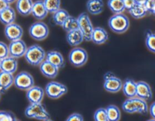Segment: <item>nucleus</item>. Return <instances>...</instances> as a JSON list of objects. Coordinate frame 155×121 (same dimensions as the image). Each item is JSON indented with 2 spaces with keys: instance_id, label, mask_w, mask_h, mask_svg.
<instances>
[{
  "instance_id": "1",
  "label": "nucleus",
  "mask_w": 155,
  "mask_h": 121,
  "mask_svg": "<svg viewBox=\"0 0 155 121\" xmlns=\"http://www.w3.org/2000/svg\"><path fill=\"white\" fill-rule=\"evenodd\" d=\"M122 109L124 112L128 114L137 113L140 114H146L149 112V107L147 101L139 97L126 99L122 104Z\"/></svg>"
},
{
  "instance_id": "2",
  "label": "nucleus",
  "mask_w": 155,
  "mask_h": 121,
  "mask_svg": "<svg viewBox=\"0 0 155 121\" xmlns=\"http://www.w3.org/2000/svg\"><path fill=\"white\" fill-rule=\"evenodd\" d=\"M46 52L39 45H33L27 48L24 55L27 63L33 66H39L45 60Z\"/></svg>"
},
{
  "instance_id": "3",
  "label": "nucleus",
  "mask_w": 155,
  "mask_h": 121,
  "mask_svg": "<svg viewBox=\"0 0 155 121\" xmlns=\"http://www.w3.org/2000/svg\"><path fill=\"white\" fill-rule=\"evenodd\" d=\"M130 20L124 14H114L108 20V26L117 34H123L130 28Z\"/></svg>"
},
{
  "instance_id": "4",
  "label": "nucleus",
  "mask_w": 155,
  "mask_h": 121,
  "mask_svg": "<svg viewBox=\"0 0 155 121\" xmlns=\"http://www.w3.org/2000/svg\"><path fill=\"white\" fill-rule=\"evenodd\" d=\"M24 114L27 118L43 121L50 119V114L42 103L30 104L26 108Z\"/></svg>"
},
{
  "instance_id": "5",
  "label": "nucleus",
  "mask_w": 155,
  "mask_h": 121,
  "mask_svg": "<svg viewBox=\"0 0 155 121\" xmlns=\"http://www.w3.org/2000/svg\"><path fill=\"white\" fill-rule=\"evenodd\" d=\"M89 56L87 51L82 48L76 47L71 50L68 55L70 63L74 67L80 68L85 66L87 63Z\"/></svg>"
},
{
  "instance_id": "6",
  "label": "nucleus",
  "mask_w": 155,
  "mask_h": 121,
  "mask_svg": "<svg viewBox=\"0 0 155 121\" xmlns=\"http://www.w3.org/2000/svg\"><path fill=\"white\" fill-rule=\"evenodd\" d=\"M79 23V29L83 33L84 41H92V35L95 27L92 25L90 17L87 13H81L77 17Z\"/></svg>"
},
{
  "instance_id": "7",
  "label": "nucleus",
  "mask_w": 155,
  "mask_h": 121,
  "mask_svg": "<svg viewBox=\"0 0 155 121\" xmlns=\"http://www.w3.org/2000/svg\"><path fill=\"white\" fill-rule=\"evenodd\" d=\"M49 29L46 23L42 21H37L32 24L29 28V35L34 40L41 42L48 37Z\"/></svg>"
},
{
  "instance_id": "8",
  "label": "nucleus",
  "mask_w": 155,
  "mask_h": 121,
  "mask_svg": "<svg viewBox=\"0 0 155 121\" xmlns=\"http://www.w3.org/2000/svg\"><path fill=\"white\" fill-rule=\"evenodd\" d=\"M45 95L51 99H58L68 93V87L58 81H50L45 88Z\"/></svg>"
},
{
  "instance_id": "9",
  "label": "nucleus",
  "mask_w": 155,
  "mask_h": 121,
  "mask_svg": "<svg viewBox=\"0 0 155 121\" xmlns=\"http://www.w3.org/2000/svg\"><path fill=\"white\" fill-rule=\"evenodd\" d=\"M121 79L112 72H108L104 75V89L110 93H117L122 90Z\"/></svg>"
},
{
  "instance_id": "10",
  "label": "nucleus",
  "mask_w": 155,
  "mask_h": 121,
  "mask_svg": "<svg viewBox=\"0 0 155 121\" xmlns=\"http://www.w3.org/2000/svg\"><path fill=\"white\" fill-rule=\"evenodd\" d=\"M14 85L19 90L27 91L35 86L34 78L29 72L25 71L21 72L15 77Z\"/></svg>"
},
{
  "instance_id": "11",
  "label": "nucleus",
  "mask_w": 155,
  "mask_h": 121,
  "mask_svg": "<svg viewBox=\"0 0 155 121\" xmlns=\"http://www.w3.org/2000/svg\"><path fill=\"white\" fill-rule=\"evenodd\" d=\"M27 48H28L27 47V45L22 39L12 42L8 45L9 56L16 59L21 58L24 57Z\"/></svg>"
},
{
  "instance_id": "12",
  "label": "nucleus",
  "mask_w": 155,
  "mask_h": 121,
  "mask_svg": "<svg viewBox=\"0 0 155 121\" xmlns=\"http://www.w3.org/2000/svg\"><path fill=\"white\" fill-rule=\"evenodd\" d=\"M23 34H24V30L22 27L15 23L5 26V36L11 42L21 39Z\"/></svg>"
},
{
  "instance_id": "13",
  "label": "nucleus",
  "mask_w": 155,
  "mask_h": 121,
  "mask_svg": "<svg viewBox=\"0 0 155 121\" xmlns=\"http://www.w3.org/2000/svg\"><path fill=\"white\" fill-rule=\"evenodd\" d=\"M45 94V90L42 87L39 86H33L27 91L26 97L30 104H39L42 103Z\"/></svg>"
},
{
  "instance_id": "14",
  "label": "nucleus",
  "mask_w": 155,
  "mask_h": 121,
  "mask_svg": "<svg viewBox=\"0 0 155 121\" xmlns=\"http://www.w3.org/2000/svg\"><path fill=\"white\" fill-rule=\"evenodd\" d=\"M136 97H139L145 101L151 100L153 98V93L151 86L145 81H138Z\"/></svg>"
},
{
  "instance_id": "15",
  "label": "nucleus",
  "mask_w": 155,
  "mask_h": 121,
  "mask_svg": "<svg viewBox=\"0 0 155 121\" xmlns=\"http://www.w3.org/2000/svg\"><path fill=\"white\" fill-rule=\"evenodd\" d=\"M45 60L59 69H62L65 66V61L63 55L57 51H50L46 53Z\"/></svg>"
},
{
  "instance_id": "16",
  "label": "nucleus",
  "mask_w": 155,
  "mask_h": 121,
  "mask_svg": "<svg viewBox=\"0 0 155 121\" xmlns=\"http://www.w3.org/2000/svg\"><path fill=\"white\" fill-rule=\"evenodd\" d=\"M48 12L44 5L43 0H37L33 2L31 14L38 20H42L48 15Z\"/></svg>"
},
{
  "instance_id": "17",
  "label": "nucleus",
  "mask_w": 155,
  "mask_h": 121,
  "mask_svg": "<svg viewBox=\"0 0 155 121\" xmlns=\"http://www.w3.org/2000/svg\"><path fill=\"white\" fill-rule=\"evenodd\" d=\"M109 39V35L105 29L101 26H97L94 28L92 35V41L95 45H103L106 43Z\"/></svg>"
},
{
  "instance_id": "18",
  "label": "nucleus",
  "mask_w": 155,
  "mask_h": 121,
  "mask_svg": "<svg viewBox=\"0 0 155 121\" xmlns=\"http://www.w3.org/2000/svg\"><path fill=\"white\" fill-rule=\"evenodd\" d=\"M136 90H137V82L131 78H127L123 82L122 91L124 96L127 99L136 97Z\"/></svg>"
},
{
  "instance_id": "19",
  "label": "nucleus",
  "mask_w": 155,
  "mask_h": 121,
  "mask_svg": "<svg viewBox=\"0 0 155 121\" xmlns=\"http://www.w3.org/2000/svg\"><path fill=\"white\" fill-rule=\"evenodd\" d=\"M18 60L15 57H12L11 56L3 59L1 63V69L0 70L2 72H7L9 74H14L16 72L18 69Z\"/></svg>"
},
{
  "instance_id": "20",
  "label": "nucleus",
  "mask_w": 155,
  "mask_h": 121,
  "mask_svg": "<svg viewBox=\"0 0 155 121\" xmlns=\"http://www.w3.org/2000/svg\"><path fill=\"white\" fill-rule=\"evenodd\" d=\"M39 70H40V72L44 76L46 77L47 78H49V79L55 78L58 76L59 72V69H58L57 67L53 66L52 64L48 63L46 60H45L39 66Z\"/></svg>"
},
{
  "instance_id": "21",
  "label": "nucleus",
  "mask_w": 155,
  "mask_h": 121,
  "mask_svg": "<svg viewBox=\"0 0 155 121\" xmlns=\"http://www.w3.org/2000/svg\"><path fill=\"white\" fill-rule=\"evenodd\" d=\"M15 81V77L12 74L0 72V93H5L12 85Z\"/></svg>"
},
{
  "instance_id": "22",
  "label": "nucleus",
  "mask_w": 155,
  "mask_h": 121,
  "mask_svg": "<svg viewBox=\"0 0 155 121\" xmlns=\"http://www.w3.org/2000/svg\"><path fill=\"white\" fill-rule=\"evenodd\" d=\"M33 0H17L16 9L21 15L27 17L31 14L33 9Z\"/></svg>"
},
{
  "instance_id": "23",
  "label": "nucleus",
  "mask_w": 155,
  "mask_h": 121,
  "mask_svg": "<svg viewBox=\"0 0 155 121\" xmlns=\"http://www.w3.org/2000/svg\"><path fill=\"white\" fill-rule=\"evenodd\" d=\"M66 41L71 46L77 47L84 41V37L80 29H76L67 33Z\"/></svg>"
},
{
  "instance_id": "24",
  "label": "nucleus",
  "mask_w": 155,
  "mask_h": 121,
  "mask_svg": "<svg viewBox=\"0 0 155 121\" xmlns=\"http://www.w3.org/2000/svg\"><path fill=\"white\" fill-rule=\"evenodd\" d=\"M16 19V12L15 9L9 6L0 13V22L5 26L14 23Z\"/></svg>"
},
{
  "instance_id": "25",
  "label": "nucleus",
  "mask_w": 155,
  "mask_h": 121,
  "mask_svg": "<svg viewBox=\"0 0 155 121\" xmlns=\"http://www.w3.org/2000/svg\"><path fill=\"white\" fill-rule=\"evenodd\" d=\"M103 0H88L86 2V9L90 14L98 15L104 11Z\"/></svg>"
},
{
  "instance_id": "26",
  "label": "nucleus",
  "mask_w": 155,
  "mask_h": 121,
  "mask_svg": "<svg viewBox=\"0 0 155 121\" xmlns=\"http://www.w3.org/2000/svg\"><path fill=\"white\" fill-rule=\"evenodd\" d=\"M107 6L114 14H123L126 10L124 0H108Z\"/></svg>"
},
{
  "instance_id": "27",
  "label": "nucleus",
  "mask_w": 155,
  "mask_h": 121,
  "mask_svg": "<svg viewBox=\"0 0 155 121\" xmlns=\"http://www.w3.org/2000/svg\"><path fill=\"white\" fill-rule=\"evenodd\" d=\"M129 13L135 19H142L148 14V11L145 5L136 4L133 8L129 11Z\"/></svg>"
},
{
  "instance_id": "28",
  "label": "nucleus",
  "mask_w": 155,
  "mask_h": 121,
  "mask_svg": "<svg viewBox=\"0 0 155 121\" xmlns=\"http://www.w3.org/2000/svg\"><path fill=\"white\" fill-rule=\"evenodd\" d=\"M70 14L68 11L61 8L54 14H52V20L54 24L61 26L67 19L69 17Z\"/></svg>"
},
{
  "instance_id": "29",
  "label": "nucleus",
  "mask_w": 155,
  "mask_h": 121,
  "mask_svg": "<svg viewBox=\"0 0 155 121\" xmlns=\"http://www.w3.org/2000/svg\"><path fill=\"white\" fill-rule=\"evenodd\" d=\"M109 121H120L121 119V112L117 105H110L105 108Z\"/></svg>"
},
{
  "instance_id": "30",
  "label": "nucleus",
  "mask_w": 155,
  "mask_h": 121,
  "mask_svg": "<svg viewBox=\"0 0 155 121\" xmlns=\"http://www.w3.org/2000/svg\"><path fill=\"white\" fill-rule=\"evenodd\" d=\"M61 27L66 33H69V32L74 31V30L79 29V23L77 17L70 15L69 17L65 20V22L64 23Z\"/></svg>"
},
{
  "instance_id": "31",
  "label": "nucleus",
  "mask_w": 155,
  "mask_h": 121,
  "mask_svg": "<svg viewBox=\"0 0 155 121\" xmlns=\"http://www.w3.org/2000/svg\"><path fill=\"white\" fill-rule=\"evenodd\" d=\"M43 2L48 13L54 14L61 9V0H43Z\"/></svg>"
},
{
  "instance_id": "32",
  "label": "nucleus",
  "mask_w": 155,
  "mask_h": 121,
  "mask_svg": "<svg viewBox=\"0 0 155 121\" xmlns=\"http://www.w3.org/2000/svg\"><path fill=\"white\" fill-rule=\"evenodd\" d=\"M145 45L149 51L155 54V33L151 31L146 33L145 37Z\"/></svg>"
},
{
  "instance_id": "33",
  "label": "nucleus",
  "mask_w": 155,
  "mask_h": 121,
  "mask_svg": "<svg viewBox=\"0 0 155 121\" xmlns=\"http://www.w3.org/2000/svg\"><path fill=\"white\" fill-rule=\"evenodd\" d=\"M95 121H109L105 108H100L94 113L93 116Z\"/></svg>"
},
{
  "instance_id": "34",
  "label": "nucleus",
  "mask_w": 155,
  "mask_h": 121,
  "mask_svg": "<svg viewBox=\"0 0 155 121\" xmlns=\"http://www.w3.org/2000/svg\"><path fill=\"white\" fill-rule=\"evenodd\" d=\"M8 57H9L8 46L4 42H0V60H2Z\"/></svg>"
},
{
  "instance_id": "35",
  "label": "nucleus",
  "mask_w": 155,
  "mask_h": 121,
  "mask_svg": "<svg viewBox=\"0 0 155 121\" xmlns=\"http://www.w3.org/2000/svg\"><path fill=\"white\" fill-rule=\"evenodd\" d=\"M15 117L12 112L5 111H0V121H14Z\"/></svg>"
},
{
  "instance_id": "36",
  "label": "nucleus",
  "mask_w": 155,
  "mask_h": 121,
  "mask_svg": "<svg viewBox=\"0 0 155 121\" xmlns=\"http://www.w3.org/2000/svg\"><path fill=\"white\" fill-rule=\"evenodd\" d=\"M145 5L148 13L155 15V0H148Z\"/></svg>"
},
{
  "instance_id": "37",
  "label": "nucleus",
  "mask_w": 155,
  "mask_h": 121,
  "mask_svg": "<svg viewBox=\"0 0 155 121\" xmlns=\"http://www.w3.org/2000/svg\"><path fill=\"white\" fill-rule=\"evenodd\" d=\"M66 121H84V119L82 114L79 113H73L67 118Z\"/></svg>"
},
{
  "instance_id": "38",
  "label": "nucleus",
  "mask_w": 155,
  "mask_h": 121,
  "mask_svg": "<svg viewBox=\"0 0 155 121\" xmlns=\"http://www.w3.org/2000/svg\"><path fill=\"white\" fill-rule=\"evenodd\" d=\"M136 5V2L134 0H124V5H125L126 10L129 11L133 8Z\"/></svg>"
},
{
  "instance_id": "39",
  "label": "nucleus",
  "mask_w": 155,
  "mask_h": 121,
  "mask_svg": "<svg viewBox=\"0 0 155 121\" xmlns=\"http://www.w3.org/2000/svg\"><path fill=\"white\" fill-rule=\"evenodd\" d=\"M9 4L5 0H0V13L9 7Z\"/></svg>"
},
{
  "instance_id": "40",
  "label": "nucleus",
  "mask_w": 155,
  "mask_h": 121,
  "mask_svg": "<svg viewBox=\"0 0 155 121\" xmlns=\"http://www.w3.org/2000/svg\"><path fill=\"white\" fill-rule=\"evenodd\" d=\"M149 114L153 119H155V102H153L149 107Z\"/></svg>"
},
{
  "instance_id": "41",
  "label": "nucleus",
  "mask_w": 155,
  "mask_h": 121,
  "mask_svg": "<svg viewBox=\"0 0 155 121\" xmlns=\"http://www.w3.org/2000/svg\"><path fill=\"white\" fill-rule=\"evenodd\" d=\"M134 1L138 5H145V3H146L148 0H134Z\"/></svg>"
},
{
  "instance_id": "42",
  "label": "nucleus",
  "mask_w": 155,
  "mask_h": 121,
  "mask_svg": "<svg viewBox=\"0 0 155 121\" xmlns=\"http://www.w3.org/2000/svg\"><path fill=\"white\" fill-rule=\"evenodd\" d=\"M5 1H6L9 5H10L12 4V3H14L15 2H17V0H5Z\"/></svg>"
},
{
  "instance_id": "43",
  "label": "nucleus",
  "mask_w": 155,
  "mask_h": 121,
  "mask_svg": "<svg viewBox=\"0 0 155 121\" xmlns=\"http://www.w3.org/2000/svg\"><path fill=\"white\" fill-rule=\"evenodd\" d=\"M147 121H155V119H150V120H148Z\"/></svg>"
},
{
  "instance_id": "44",
  "label": "nucleus",
  "mask_w": 155,
  "mask_h": 121,
  "mask_svg": "<svg viewBox=\"0 0 155 121\" xmlns=\"http://www.w3.org/2000/svg\"><path fill=\"white\" fill-rule=\"evenodd\" d=\"M43 121H53V120H51V119H48V120H43Z\"/></svg>"
},
{
  "instance_id": "45",
  "label": "nucleus",
  "mask_w": 155,
  "mask_h": 121,
  "mask_svg": "<svg viewBox=\"0 0 155 121\" xmlns=\"http://www.w3.org/2000/svg\"><path fill=\"white\" fill-rule=\"evenodd\" d=\"M1 63H2V60H0V69H1Z\"/></svg>"
},
{
  "instance_id": "46",
  "label": "nucleus",
  "mask_w": 155,
  "mask_h": 121,
  "mask_svg": "<svg viewBox=\"0 0 155 121\" xmlns=\"http://www.w3.org/2000/svg\"><path fill=\"white\" fill-rule=\"evenodd\" d=\"M14 121H20V120H18V119H15V120H14Z\"/></svg>"
},
{
  "instance_id": "47",
  "label": "nucleus",
  "mask_w": 155,
  "mask_h": 121,
  "mask_svg": "<svg viewBox=\"0 0 155 121\" xmlns=\"http://www.w3.org/2000/svg\"><path fill=\"white\" fill-rule=\"evenodd\" d=\"M0 99H1V93H0Z\"/></svg>"
}]
</instances>
